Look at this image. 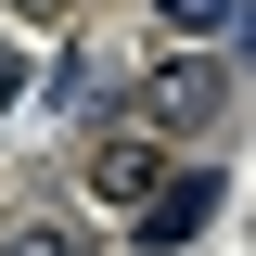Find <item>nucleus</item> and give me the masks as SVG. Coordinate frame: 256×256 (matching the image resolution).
<instances>
[{
	"mask_svg": "<svg viewBox=\"0 0 256 256\" xmlns=\"http://www.w3.org/2000/svg\"><path fill=\"white\" fill-rule=\"evenodd\" d=\"M52 102H64V116H90V102H102V64H90V52H52Z\"/></svg>",
	"mask_w": 256,
	"mask_h": 256,
	"instance_id": "4",
	"label": "nucleus"
},
{
	"mask_svg": "<svg viewBox=\"0 0 256 256\" xmlns=\"http://www.w3.org/2000/svg\"><path fill=\"white\" fill-rule=\"evenodd\" d=\"M13 90H26V52H0V116H13Z\"/></svg>",
	"mask_w": 256,
	"mask_h": 256,
	"instance_id": "8",
	"label": "nucleus"
},
{
	"mask_svg": "<svg viewBox=\"0 0 256 256\" xmlns=\"http://www.w3.org/2000/svg\"><path fill=\"white\" fill-rule=\"evenodd\" d=\"M13 13H26V26H64V0H13Z\"/></svg>",
	"mask_w": 256,
	"mask_h": 256,
	"instance_id": "9",
	"label": "nucleus"
},
{
	"mask_svg": "<svg viewBox=\"0 0 256 256\" xmlns=\"http://www.w3.org/2000/svg\"><path fill=\"white\" fill-rule=\"evenodd\" d=\"M230 52H244V64H256V0H230Z\"/></svg>",
	"mask_w": 256,
	"mask_h": 256,
	"instance_id": "7",
	"label": "nucleus"
},
{
	"mask_svg": "<svg viewBox=\"0 0 256 256\" xmlns=\"http://www.w3.org/2000/svg\"><path fill=\"white\" fill-rule=\"evenodd\" d=\"M0 256H90V244H77V230H64V218H26V230H13V244H0Z\"/></svg>",
	"mask_w": 256,
	"mask_h": 256,
	"instance_id": "6",
	"label": "nucleus"
},
{
	"mask_svg": "<svg viewBox=\"0 0 256 256\" xmlns=\"http://www.w3.org/2000/svg\"><path fill=\"white\" fill-rule=\"evenodd\" d=\"M128 116L166 128V141H192V128H218L230 116V52H141V77H128Z\"/></svg>",
	"mask_w": 256,
	"mask_h": 256,
	"instance_id": "1",
	"label": "nucleus"
},
{
	"mask_svg": "<svg viewBox=\"0 0 256 256\" xmlns=\"http://www.w3.org/2000/svg\"><path fill=\"white\" fill-rule=\"evenodd\" d=\"M128 218H141V256H180L192 230L218 218V166H180V180H166V192H141Z\"/></svg>",
	"mask_w": 256,
	"mask_h": 256,
	"instance_id": "3",
	"label": "nucleus"
},
{
	"mask_svg": "<svg viewBox=\"0 0 256 256\" xmlns=\"http://www.w3.org/2000/svg\"><path fill=\"white\" fill-rule=\"evenodd\" d=\"M154 166H166V128H141V116L90 128V192H102V205H141V192H154Z\"/></svg>",
	"mask_w": 256,
	"mask_h": 256,
	"instance_id": "2",
	"label": "nucleus"
},
{
	"mask_svg": "<svg viewBox=\"0 0 256 256\" xmlns=\"http://www.w3.org/2000/svg\"><path fill=\"white\" fill-rule=\"evenodd\" d=\"M166 38H230V0H154Z\"/></svg>",
	"mask_w": 256,
	"mask_h": 256,
	"instance_id": "5",
	"label": "nucleus"
}]
</instances>
